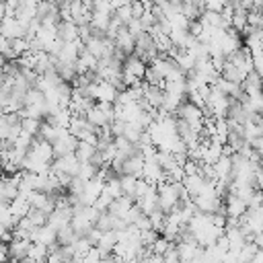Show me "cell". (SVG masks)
<instances>
[{
	"label": "cell",
	"instance_id": "cell-1",
	"mask_svg": "<svg viewBox=\"0 0 263 263\" xmlns=\"http://www.w3.org/2000/svg\"><path fill=\"white\" fill-rule=\"evenodd\" d=\"M181 121H185L191 129H195V132H199L201 127H203V111L199 109V107H195L193 103H189V101H185L181 107H179V111L175 113Z\"/></svg>",
	"mask_w": 263,
	"mask_h": 263
},
{
	"label": "cell",
	"instance_id": "cell-2",
	"mask_svg": "<svg viewBox=\"0 0 263 263\" xmlns=\"http://www.w3.org/2000/svg\"><path fill=\"white\" fill-rule=\"evenodd\" d=\"M76 146H78V140H76L68 129H62V134H60V136L55 138V142L51 144V148H53V158H55V156L74 154Z\"/></svg>",
	"mask_w": 263,
	"mask_h": 263
},
{
	"label": "cell",
	"instance_id": "cell-3",
	"mask_svg": "<svg viewBox=\"0 0 263 263\" xmlns=\"http://www.w3.org/2000/svg\"><path fill=\"white\" fill-rule=\"evenodd\" d=\"M78 166H80V162H78V158H76L74 154L55 156V158L51 160V171H53V173H66V175H70V177H76Z\"/></svg>",
	"mask_w": 263,
	"mask_h": 263
},
{
	"label": "cell",
	"instance_id": "cell-4",
	"mask_svg": "<svg viewBox=\"0 0 263 263\" xmlns=\"http://www.w3.org/2000/svg\"><path fill=\"white\" fill-rule=\"evenodd\" d=\"M25 33H27V29L14 16H4V21L0 23V35L4 39H8V41L18 39V37H25Z\"/></svg>",
	"mask_w": 263,
	"mask_h": 263
},
{
	"label": "cell",
	"instance_id": "cell-5",
	"mask_svg": "<svg viewBox=\"0 0 263 263\" xmlns=\"http://www.w3.org/2000/svg\"><path fill=\"white\" fill-rule=\"evenodd\" d=\"M142 168H144V156L142 152H136L132 156H127L123 162H121V168H119V177L121 175H132V177H142Z\"/></svg>",
	"mask_w": 263,
	"mask_h": 263
},
{
	"label": "cell",
	"instance_id": "cell-6",
	"mask_svg": "<svg viewBox=\"0 0 263 263\" xmlns=\"http://www.w3.org/2000/svg\"><path fill=\"white\" fill-rule=\"evenodd\" d=\"M31 240H33V242H37V245H43V247L51 249V247H55V245H58V230H55L53 226H49V224L39 226V228L35 230V234H33V238H31Z\"/></svg>",
	"mask_w": 263,
	"mask_h": 263
},
{
	"label": "cell",
	"instance_id": "cell-7",
	"mask_svg": "<svg viewBox=\"0 0 263 263\" xmlns=\"http://www.w3.org/2000/svg\"><path fill=\"white\" fill-rule=\"evenodd\" d=\"M113 43H115V47L127 58V55H132L134 53V47H136V39H134V35L127 31V27H121L119 31H117V35H115V39H113Z\"/></svg>",
	"mask_w": 263,
	"mask_h": 263
},
{
	"label": "cell",
	"instance_id": "cell-8",
	"mask_svg": "<svg viewBox=\"0 0 263 263\" xmlns=\"http://www.w3.org/2000/svg\"><path fill=\"white\" fill-rule=\"evenodd\" d=\"M224 210H226V216H228V218H240L242 214H247L249 205H247L238 195L228 193V195L224 197Z\"/></svg>",
	"mask_w": 263,
	"mask_h": 263
},
{
	"label": "cell",
	"instance_id": "cell-9",
	"mask_svg": "<svg viewBox=\"0 0 263 263\" xmlns=\"http://www.w3.org/2000/svg\"><path fill=\"white\" fill-rule=\"evenodd\" d=\"M146 62H142L138 55H127L125 58V62H123V66H121V72H125V74H129V76H136L138 80H144V74H146Z\"/></svg>",
	"mask_w": 263,
	"mask_h": 263
},
{
	"label": "cell",
	"instance_id": "cell-10",
	"mask_svg": "<svg viewBox=\"0 0 263 263\" xmlns=\"http://www.w3.org/2000/svg\"><path fill=\"white\" fill-rule=\"evenodd\" d=\"M55 35L62 43H72V41L78 39V27L72 21H60L58 29H55Z\"/></svg>",
	"mask_w": 263,
	"mask_h": 263
},
{
	"label": "cell",
	"instance_id": "cell-11",
	"mask_svg": "<svg viewBox=\"0 0 263 263\" xmlns=\"http://www.w3.org/2000/svg\"><path fill=\"white\" fill-rule=\"evenodd\" d=\"M29 247H31V240L12 238V240L8 242V257H10V259H16V261H23V259L29 255Z\"/></svg>",
	"mask_w": 263,
	"mask_h": 263
},
{
	"label": "cell",
	"instance_id": "cell-12",
	"mask_svg": "<svg viewBox=\"0 0 263 263\" xmlns=\"http://www.w3.org/2000/svg\"><path fill=\"white\" fill-rule=\"evenodd\" d=\"M95 152H97V146H92L88 142H78V146L74 150V156L78 158V162H90Z\"/></svg>",
	"mask_w": 263,
	"mask_h": 263
},
{
	"label": "cell",
	"instance_id": "cell-13",
	"mask_svg": "<svg viewBox=\"0 0 263 263\" xmlns=\"http://www.w3.org/2000/svg\"><path fill=\"white\" fill-rule=\"evenodd\" d=\"M119 185H121V193L134 201V197H136V185H138V177H132V175H121V177H119Z\"/></svg>",
	"mask_w": 263,
	"mask_h": 263
},
{
	"label": "cell",
	"instance_id": "cell-14",
	"mask_svg": "<svg viewBox=\"0 0 263 263\" xmlns=\"http://www.w3.org/2000/svg\"><path fill=\"white\" fill-rule=\"evenodd\" d=\"M47 255H49V249L43 247V245H37V242H31L29 247V259H33L35 263H45L47 261Z\"/></svg>",
	"mask_w": 263,
	"mask_h": 263
},
{
	"label": "cell",
	"instance_id": "cell-15",
	"mask_svg": "<svg viewBox=\"0 0 263 263\" xmlns=\"http://www.w3.org/2000/svg\"><path fill=\"white\" fill-rule=\"evenodd\" d=\"M21 129L33 138L39 136V129H41V119H35V117H23L21 119Z\"/></svg>",
	"mask_w": 263,
	"mask_h": 263
},
{
	"label": "cell",
	"instance_id": "cell-16",
	"mask_svg": "<svg viewBox=\"0 0 263 263\" xmlns=\"http://www.w3.org/2000/svg\"><path fill=\"white\" fill-rule=\"evenodd\" d=\"M76 238H78V236H76V232L72 230L70 224H68V226H62V228L58 230V245H60V247H68V245H72Z\"/></svg>",
	"mask_w": 263,
	"mask_h": 263
},
{
	"label": "cell",
	"instance_id": "cell-17",
	"mask_svg": "<svg viewBox=\"0 0 263 263\" xmlns=\"http://www.w3.org/2000/svg\"><path fill=\"white\" fill-rule=\"evenodd\" d=\"M173 245H175V242H171V240H166L164 236H158V238H156V240L152 242V247H150V251H152L154 255H160V257H162V255H164V253H166V251H168V249H171Z\"/></svg>",
	"mask_w": 263,
	"mask_h": 263
},
{
	"label": "cell",
	"instance_id": "cell-18",
	"mask_svg": "<svg viewBox=\"0 0 263 263\" xmlns=\"http://www.w3.org/2000/svg\"><path fill=\"white\" fill-rule=\"evenodd\" d=\"M113 16L121 23V25H127L134 16H132V6L129 4H123V6H119V8H115L113 10Z\"/></svg>",
	"mask_w": 263,
	"mask_h": 263
},
{
	"label": "cell",
	"instance_id": "cell-19",
	"mask_svg": "<svg viewBox=\"0 0 263 263\" xmlns=\"http://www.w3.org/2000/svg\"><path fill=\"white\" fill-rule=\"evenodd\" d=\"M27 218H29V220L33 222V226H37V228L47 224V216H45L41 210H35V208H31V210L27 212Z\"/></svg>",
	"mask_w": 263,
	"mask_h": 263
},
{
	"label": "cell",
	"instance_id": "cell-20",
	"mask_svg": "<svg viewBox=\"0 0 263 263\" xmlns=\"http://www.w3.org/2000/svg\"><path fill=\"white\" fill-rule=\"evenodd\" d=\"M10 257H8V245H2L0 242V263H6Z\"/></svg>",
	"mask_w": 263,
	"mask_h": 263
},
{
	"label": "cell",
	"instance_id": "cell-21",
	"mask_svg": "<svg viewBox=\"0 0 263 263\" xmlns=\"http://www.w3.org/2000/svg\"><path fill=\"white\" fill-rule=\"evenodd\" d=\"M251 242H253L257 249H263V232H257V234H253Z\"/></svg>",
	"mask_w": 263,
	"mask_h": 263
},
{
	"label": "cell",
	"instance_id": "cell-22",
	"mask_svg": "<svg viewBox=\"0 0 263 263\" xmlns=\"http://www.w3.org/2000/svg\"><path fill=\"white\" fill-rule=\"evenodd\" d=\"M251 263H263V249H257V251H255Z\"/></svg>",
	"mask_w": 263,
	"mask_h": 263
},
{
	"label": "cell",
	"instance_id": "cell-23",
	"mask_svg": "<svg viewBox=\"0 0 263 263\" xmlns=\"http://www.w3.org/2000/svg\"><path fill=\"white\" fill-rule=\"evenodd\" d=\"M99 263H115V255H103Z\"/></svg>",
	"mask_w": 263,
	"mask_h": 263
},
{
	"label": "cell",
	"instance_id": "cell-24",
	"mask_svg": "<svg viewBox=\"0 0 263 263\" xmlns=\"http://www.w3.org/2000/svg\"><path fill=\"white\" fill-rule=\"evenodd\" d=\"M4 16H6V6H4V2H0V23L4 21Z\"/></svg>",
	"mask_w": 263,
	"mask_h": 263
},
{
	"label": "cell",
	"instance_id": "cell-25",
	"mask_svg": "<svg viewBox=\"0 0 263 263\" xmlns=\"http://www.w3.org/2000/svg\"><path fill=\"white\" fill-rule=\"evenodd\" d=\"M0 2H4V4H6V2H8V0H0Z\"/></svg>",
	"mask_w": 263,
	"mask_h": 263
}]
</instances>
